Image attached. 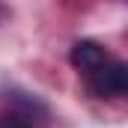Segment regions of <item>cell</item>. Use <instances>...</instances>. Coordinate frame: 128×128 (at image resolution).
Wrapping results in <instances>:
<instances>
[{
  "label": "cell",
  "instance_id": "cell-1",
  "mask_svg": "<svg viewBox=\"0 0 128 128\" xmlns=\"http://www.w3.org/2000/svg\"><path fill=\"white\" fill-rule=\"evenodd\" d=\"M86 84L98 98H122L128 92V66L116 57H110L101 68L86 74Z\"/></svg>",
  "mask_w": 128,
  "mask_h": 128
},
{
  "label": "cell",
  "instance_id": "cell-2",
  "mask_svg": "<svg viewBox=\"0 0 128 128\" xmlns=\"http://www.w3.org/2000/svg\"><path fill=\"white\" fill-rule=\"evenodd\" d=\"M107 60H110V54H107L98 42H92V39H80V42L72 45V63H74V68L84 72V78H86L90 72L101 68Z\"/></svg>",
  "mask_w": 128,
  "mask_h": 128
},
{
  "label": "cell",
  "instance_id": "cell-3",
  "mask_svg": "<svg viewBox=\"0 0 128 128\" xmlns=\"http://www.w3.org/2000/svg\"><path fill=\"white\" fill-rule=\"evenodd\" d=\"M0 128H30V125H27V119H24V116L9 113V116H0Z\"/></svg>",
  "mask_w": 128,
  "mask_h": 128
}]
</instances>
